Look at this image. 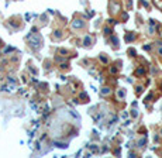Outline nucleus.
Wrapping results in <instances>:
<instances>
[{"instance_id":"obj_8","label":"nucleus","mask_w":162,"mask_h":158,"mask_svg":"<svg viewBox=\"0 0 162 158\" xmlns=\"http://www.w3.org/2000/svg\"><path fill=\"white\" fill-rule=\"evenodd\" d=\"M118 96H120V97H123V96H124V92H123V90H120V92H118Z\"/></svg>"},{"instance_id":"obj_3","label":"nucleus","mask_w":162,"mask_h":158,"mask_svg":"<svg viewBox=\"0 0 162 158\" xmlns=\"http://www.w3.org/2000/svg\"><path fill=\"white\" fill-rule=\"evenodd\" d=\"M90 43H92V38L90 37H86L85 38V41H83V44L87 47V45H90Z\"/></svg>"},{"instance_id":"obj_5","label":"nucleus","mask_w":162,"mask_h":158,"mask_svg":"<svg viewBox=\"0 0 162 158\" xmlns=\"http://www.w3.org/2000/svg\"><path fill=\"white\" fill-rule=\"evenodd\" d=\"M145 141H147V140H145V139H143V140H141V141L138 143V144H140V147H143L144 144H145Z\"/></svg>"},{"instance_id":"obj_2","label":"nucleus","mask_w":162,"mask_h":158,"mask_svg":"<svg viewBox=\"0 0 162 158\" xmlns=\"http://www.w3.org/2000/svg\"><path fill=\"white\" fill-rule=\"evenodd\" d=\"M72 27L73 28H82V27H85V21L83 20H75L72 23Z\"/></svg>"},{"instance_id":"obj_9","label":"nucleus","mask_w":162,"mask_h":158,"mask_svg":"<svg viewBox=\"0 0 162 158\" xmlns=\"http://www.w3.org/2000/svg\"><path fill=\"white\" fill-rule=\"evenodd\" d=\"M137 114H138L137 113V110H133V116H134V117H137Z\"/></svg>"},{"instance_id":"obj_4","label":"nucleus","mask_w":162,"mask_h":158,"mask_svg":"<svg viewBox=\"0 0 162 158\" xmlns=\"http://www.w3.org/2000/svg\"><path fill=\"white\" fill-rule=\"evenodd\" d=\"M102 93H103V95H109V93H110V89H109V88H103Z\"/></svg>"},{"instance_id":"obj_7","label":"nucleus","mask_w":162,"mask_h":158,"mask_svg":"<svg viewBox=\"0 0 162 158\" xmlns=\"http://www.w3.org/2000/svg\"><path fill=\"white\" fill-rule=\"evenodd\" d=\"M158 54L162 55V45H159V48H158Z\"/></svg>"},{"instance_id":"obj_6","label":"nucleus","mask_w":162,"mask_h":158,"mask_svg":"<svg viewBox=\"0 0 162 158\" xmlns=\"http://www.w3.org/2000/svg\"><path fill=\"white\" fill-rule=\"evenodd\" d=\"M133 38H134V35H133V34H128V35H127V40H133Z\"/></svg>"},{"instance_id":"obj_1","label":"nucleus","mask_w":162,"mask_h":158,"mask_svg":"<svg viewBox=\"0 0 162 158\" xmlns=\"http://www.w3.org/2000/svg\"><path fill=\"white\" fill-rule=\"evenodd\" d=\"M30 45H31L32 48L38 50L39 45H41V40H39V37H30Z\"/></svg>"}]
</instances>
